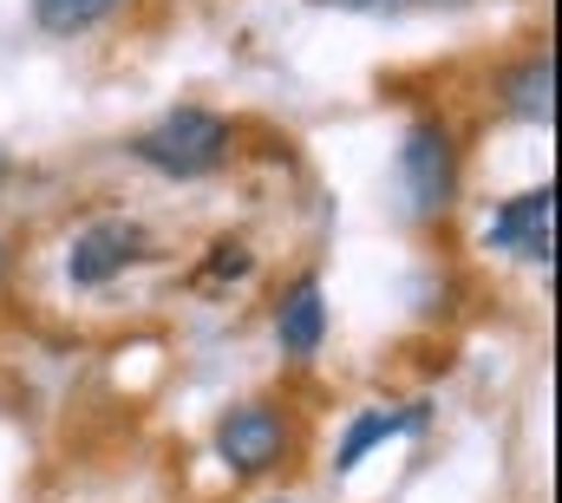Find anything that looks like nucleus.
<instances>
[{"label":"nucleus","mask_w":562,"mask_h":503,"mask_svg":"<svg viewBox=\"0 0 562 503\" xmlns=\"http://www.w3.org/2000/svg\"><path fill=\"white\" fill-rule=\"evenodd\" d=\"M132 150L164 177H210L229 150V119H216L203 105H170L150 131L132 137Z\"/></svg>","instance_id":"1"},{"label":"nucleus","mask_w":562,"mask_h":503,"mask_svg":"<svg viewBox=\"0 0 562 503\" xmlns=\"http://www.w3.org/2000/svg\"><path fill=\"white\" fill-rule=\"evenodd\" d=\"M400 177H406V197L419 216H445L451 197H458V150H451V131L445 125H413L400 144Z\"/></svg>","instance_id":"2"},{"label":"nucleus","mask_w":562,"mask_h":503,"mask_svg":"<svg viewBox=\"0 0 562 503\" xmlns=\"http://www.w3.org/2000/svg\"><path fill=\"white\" fill-rule=\"evenodd\" d=\"M281 451H288V418H281L276 405H236V412H223V425H216V458H223L229 471L256 478V471L276 465Z\"/></svg>","instance_id":"3"},{"label":"nucleus","mask_w":562,"mask_h":503,"mask_svg":"<svg viewBox=\"0 0 562 503\" xmlns=\"http://www.w3.org/2000/svg\"><path fill=\"white\" fill-rule=\"evenodd\" d=\"M550 223H557V183H537V190H524V197H510L497 210V223H491L484 243L504 249V255H524L537 268H550Z\"/></svg>","instance_id":"4"},{"label":"nucleus","mask_w":562,"mask_h":503,"mask_svg":"<svg viewBox=\"0 0 562 503\" xmlns=\"http://www.w3.org/2000/svg\"><path fill=\"white\" fill-rule=\"evenodd\" d=\"M144 255H150V243H144L138 223H92V230L72 243L66 268H72V281H79V288H99V281L125 275L132 261H144Z\"/></svg>","instance_id":"5"},{"label":"nucleus","mask_w":562,"mask_h":503,"mask_svg":"<svg viewBox=\"0 0 562 503\" xmlns=\"http://www.w3.org/2000/svg\"><path fill=\"white\" fill-rule=\"evenodd\" d=\"M276 334H281V347H288L294 360H307V354L327 340V301H321V281H314V275H301V281L281 294Z\"/></svg>","instance_id":"6"},{"label":"nucleus","mask_w":562,"mask_h":503,"mask_svg":"<svg viewBox=\"0 0 562 503\" xmlns=\"http://www.w3.org/2000/svg\"><path fill=\"white\" fill-rule=\"evenodd\" d=\"M504 112H510L517 125H550V119H557V66H550V53L524 59V66L504 79Z\"/></svg>","instance_id":"7"},{"label":"nucleus","mask_w":562,"mask_h":503,"mask_svg":"<svg viewBox=\"0 0 562 503\" xmlns=\"http://www.w3.org/2000/svg\"><path fill=\"white\" fill-rule=\"evenodd\" d=\"M425 418H431V405H406V412H380V405H373V412H360V418L347 425V438H340V458H334V465H340V471H353V465H360L373 445L419 432Z\"/></svg>","instance_id":"8"},{"label":"nucleus","mask_w":562,"mask_h":503,"mask_svg":"<svg viewBox=\"0 0 562 503\" xmlns=\"http://www.w3.org/2000/svg\"><path fill=\"white\" fill-rule=\"evenodd\" d=\"M125 0H33V20L46 26V33H59V40H72V33H92L99 20H112Z\"/></svg>","instance_id":"9"},{"label":"nucleus","mask_w":562,"mask_h":503,"mask_svg":"<svg viewBox=\"0 0 562 503\" xmlns=\"http://www.w3.org/2000/svg\"><path fill=\"white\" fill-rule=\"evenodd\" d=\"M249 268H256V255L243 249V243H223V249L210 255V261H203L196 275H203V281H243Z\"/></svg>","instance_id":"10"},{"label":"nucleus","mask_w":562,"mask_h":503,"mask_svg":"<svg viewBox=\"0 0 562 503\" xmlns=\"http://www.w3.org/2000/svg\"><path fill=\"white\" fill-rule=\"evenodd\" d=\"M327 7H406V0H327Z\"/></svg>","instance_id":"11"},{"label":"nucleus","mask_w":562,"mask_h":503,"mask_svg":"<svg viewBox=\"0 0 562 503\" xmlns=\"http://www.w3.org/2000/svg\"><path fill=\"white\" fill-rule=\"evenodd\" d=\"M0 183H7V157H0Z\"/></svg>","instance_id":"12"}]
</instances>
